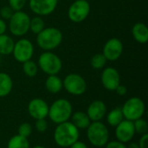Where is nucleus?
<instances>
[{
	"label": "nucleus",
	"instance_id": "f257e3e1",
	"mask_svg": "<svg viewBox=\"0 0 148 148\" xmlns=\"http://www.w3.org/2000/svg\"><path fill=\"white\" fill-rule=\"evenodd\" d=\"M80 132L70 121L58 124L54 132V140L61 147H69L79 140Z\"/></svg>",
	"mask_w": 148,
	"mask_h": 148
},
{
	"label": "nucleus",
	"instance_id": "f03ea898",
	"mask_svg": "<svg viewBox=\"0 0 148 148\" xmlns=\"http://www.w3.org/2000/svg\"><path fill=\"white\" fill-rule=\"evenodd\" d=\"M62 33L60 29L55 27H48L36 35V42L44 51H51L62 43Z\"/></svg>",
	"mask_w": 148,
	"mask_h": 148
},
{
	"label": "nucleus",
	"instance_id": "7ed1b4c3",
	"mask_svg": "<svg viewBox=\"0 0 148 148\" xmlns=\"http://www.w3.org/2000/svg\"><path fill=\"white\" fill-rule=\"evenodd\" d=\"M72 114V104L66 99H58L55 101L49 108L48 116L51 121L58 125L69 121Z\"/></svg>",
	"mask_w": 148,
	"mask_h": 148
},
{
	"label": "nucleus",
	"instance_id": "20e7f679",
	"mask_svg": "<svg viewBox=\"0 0 148 148\" xmlns=\"http://www.w3.org/2000/svg\"><path fill=\"white\" fill-rule=\"evenodd\" d=\"M87 137L91 145L95 147H102L108 142L109 132L101 121H93L87 128Z\"/></svg>",
	"mask_w": 148,
	"mask_h": 148
},
{
	"label": "nucleus",
	"instance_id": "39448f33",
	"mask_svg": "<svg viewBox=\"0 0 148 148\" xmlns=\"http://www.w3.org/2000/svg\"><path fill=\"white\" fill-rule=\"evenodd\" d=\"M38 66L48 75H57L62 68V60L51 51H44L38 58Z\"/></svg>",
	"mask_w": 148,
	"mask_h": 148
},
{
	"label": "nucleus",
	"instance_id": "423d86ee",
	"mask_svg": "<svg viewBox=\"0 0 148 148\" xmlns=\"http://www.w3.org/2000/svg\"><path fill=\"white\" fill-rule=\"evenodd\" d=\"M145 103L139 97L129 98L121 108L124 119L130 121H134L140 118H142L145 114Z\"/></svg>",
	"mask_w": 148,
	"mask_h": 148
},
{
	"label": "nucleus",
	"instance_id": "0eeeda50",
	"mask_svg": "<svg viewBox=\"0 0 148 148\" xmlns=\"http://www.w3.org/2000/svg\"><path fill=\"white\" fill-rule=\"evenodd\" d=\"M9 28L10 33L15 36H23L29 30V16L20 10L14 11L11 17L9 19Z\"/></svg>",
	"mask_w": 148,
	"mask_h": 148
},
{
	"label": "nucleus",
	"instance_id": "6e6552de",
	"mask_svg": "<svg viewBox=\"0 0 148 148\" xmlns=\"http://www.w3.org/2000/svg\"><path fill=\"white\" fill-rule=\"evenodd\" d=\"M65 90L72 95H82L87 90L85 79L78 74H69L62 81Z\"/></svg>",
	"mask_w": 148,
	"mask_h": 148
},
{
	"label": "nucleus",
	"instance_id": "1a4fd4ad",
	"mask_svg": "<svg viewBox=\"0 0 148 148\" xmlns=\"http://www.w3.org/2000/svg\"><path fill=\"white\" fill-rule=\"evenodd\" d=\"M90 13V4L87 0H75L68 10V16L73 23L83 22Z\"/></svg>",
	"mask_w": 148,
	"mask_h": 148
},
{
	"label": "nucleus",
	"instance_id": "9d476101",
	"mask_svg": "<svg viewBox=\"0 0 148 148\" xmlns=\"http://www.w3.org/2000/svg\"><path fill=\"white\" fill-rule=\"evenodd\" d=\"M34 54V46L32 42L26 38L18 40L14 44L12 55L16 61L23 63L29 60H31Z\"/></svg>",
	"mask_w": 148,
	"mask_h": 148
},
{
	"label": "nucleus",
	"instance_id": "9b49d317",
	"mask_svg": "<svg viewBox=\"0 0 148 148\" xmlns=\"http://www.w3.org/2000/svg\"><path fill=\"white\" fill-rule=\"evenodd\" d=\"M58 0H29L30 10L39 16H49L54 12Z\"/></svg>",
	"mask_w": 148,
	"mask_h": 148
},
{
	"label": "nucleus",
	"instance_id": "f8f14e48",
	"mask_svg": "<svg viewBox=\"0 0 148 148\" xmlns=\"http://www.w3.org/2000/svg\"><path fill=\"white\" fill-rule=\"evenodd\" d=\"M123 52V44L119 38H111L106 42L103 47L102 54L106 57L107 61L118 60Z\"/></svg>",
	"mask_w": 148,
	"mask_h": 148
},
{
	"label": "nucleus",
	"instance_id": "ddd939ff",
	"mask_svg": "<svg viewBox=\"0 0 148 148\" xmlns=\"http://www.w3.org/2000/svg\"><path fill=\"white\" fill-rule=\"evenodd\" d=\"M101 80L103 87L108 91H114L121 84V75L118 70L112 67H108L103 69Z\"/></svg>",
	"mask_w": 148,
	"mask_h": 148
},
{
	"label": "nucleus",
	"instance_id": "4468645a",
	"mask_svg": "<svg viewBox=\"0 0 148 148\" xmlns=\"http://www.w3.org/2000/svg\"><path fill=\"white\" fill-rule=\"evenodd\" d=\"M49 105L41 98L32 99L28 104V113L35 120L45 119L49 114Z\"/></svg>",
	"mask_w": 148,
	"mask_h": 148
},
{
	"label": "nucleus",
	"instance_id": "2eb2a0df",
	"mask_svg": "<svg viewBox=\"0 0 148 148\" xmlns=\"http://www.w3.org/2000/svg\"><path fill=\"white\" fill-rule=\"evenodd\" d=\"M115 127V136L117 138V140L122 143H127L131 141L135 135V130L133 121L123 120Z\"/></svg>",
	"mask_w": 148,
	"mask_h": 148
},
{
	"label": "nucleus",
	"instance_id": "dca6fc26",
	"mask_svg": "<svg viewBox=\"0 0 148 148\" xmlns=\"http://www.w3.org/2000/svg\"><path fill=\"white\" fill-rule=\"evenodd\" d=\"M86 114L91 121H101L107 114V106L104 101L95 100L89 104Z\"/></svg>",
	"mask_w": 148,
	"mask_h": 148
},
{
	"label": "nucleus",
	"instance_id": "f3484780",
	"mask_svg": "<svg viewBox=\"0 0 148 148\" xmlns=\"http://www.w3.org/2000/svg\"><path fill=\"white\" fill-rule=\"evenodd\" d=\"M132 35L139 43H147L148 41V29L147 25L143 23H135L132 28Z\"/></svg>",
	"mask_w": 148,
	"mask_h": 148
},
{
	"label": "nucleus",
	"instance_id": "a211bd4d",
	"mask_svg": "<svg viewBox=\"0 0 148 148\" xmlns=\"http://www.w3.org/2000/svg\"><path fill=\"white\" fill-rule=\"evenodd\" d=\"M71 123L79 130L80 129H87L90 125L91 121L88 118V114L82 111H77L71 115Z\"/></svg>",
	"mask_w": 148,
	"mask_h": 148
},
{
	"label": "nucleus",
	"instance_id": "6ab92c4d",
	"mask_svg": "<svg viewBox=\"0 0 148 148\" xmlns=\"http://www.w3.org/2000/svg\"><path fill=\"white\" fill-rule=\"evenodd\" d=\"M13 88V82L10 75L0 72V97L9 95Z\"/></svg>",
	"mask_w": 148,
	"mask_h": 148
},
{
	"label": "nucleus",
	"instance_id": "aec40b11",
	"mask_svg": "<svg viewBox=\"0 0 148 148\" xmlns=\"http://www.w3.org/2000/svg\"><path fill=\"white\" fill-rule=\"evenodd\" d=\"M45 88L50 94H57L63 88L62 81L56 75H49L45 82Z\"/></svg>",
	"mask_w": 148,
	"mask_h": 148
},
{
	"label": "nucleus",
	"instance_id": "412c9836",
	"mask_svg": "<svg viewBox=\"0 0 148 148\" xmlns=\"http://www.w3.org/2000/svg\"><path fill=\"white\" fill-rule=\"evenodd\" d=\"M14 41L8 35H0V56H8L12 54L14 48Z\"/></svg>",
	"mask_w": 148,
	"mask_h": 148
},
{
	"label": "nucleus",
	"instance_id": "4be33fe9",
	"mask_svg": "<svg viewBox=\"0 0 148 148\" xmlns=\"http://www.w3.org/2000/svg\"><path fill=\"white\" fill-rule=\"evenodd\" d=\"M123 120H124V116L121 111V108L120 107L114 108L107 114V122L111 127L118 126Z\"/></svg>",
	"mask_w": 148,
	"mask_h": 148
},
{
	"label": "nucleus",
	"instance_id": "5701e85b",
	"mask_svg": "<svg viewBox=\"0 0 148 148\" xmlns=\"http://www.w3.org/2000/svg\"><path fill=\"white\" fill-rule=\"evenodd\" d=\"M7 148H29V143L27 138L17 134L9 140Z\"/></svg>",
	"mask_w": 148,
	"mask_h": 148
},
{
	"label": "nucleus",
	"instance_id": "b1692460",
	"mask_svg": "<svg viewBox=\"0 0 148 148\" xmlns=\"http://www.w3.org/2000/svg\"><path fill=\"white\" fill-rule=\"evenodd\" d=\"M44 28H45V23H44L43 19L41 16H34L33 18L30 19V22H29V29L31 30L32 33L37 35Z\"/></svg>",
	"mask_w": 148,
	"mask_h": 148
},
{
	"label": "nucleus",
	"instance_id": "393cba45",
	"mask_svg": "<svg viewBox=\"0 0 148 148\" xmlns=\"http://www.w3.org/2000/svg\"><path fill=\"white\" fill-rule=\"evenodd\" d=\"M23 71L27 76L35 77L38 72V66L34 61L29 60L23 63Z\"/></svg>",
	"mask_w": 148,
	"mask_h": 148
},
{
	"label": "nucleus",
	"instance_id": "a878e982",
	"mask_svg": "<svg viewBox=\"0 0 148 148\" xmlns=\"http://www.w3.org/2000/svg\"><path fill=\"white\" fill-rule=\"evenodd\" d=\"M107 63V59L106 57L103 56L102 53H97L95 56H93V57L91 58L90 61V64L91 67L95 69H101L105 67Z\"/></svg>",
	"mask_w": 148,
	"mask_h": 148
},
{
	"label": "nucleus",
	"instance_id": "bb28decb",
	"mask_svg": "<svg viewBox=\"0 0 148 148\" xmlns=\"http://www.w3.org/2000/svg\"><path fill=\"white\" fill-rule=\"evenodd\" d=\"M133 122H134V126L135 134H139L140 135L147 134L148 124L146 120L140 118V119H138Z\"/></svg>",
	"mask_w": 148,
	"mask_h": 148
},
{
	"label": "nucleus",
	"instance_id": "cd10ccee",
	"mask_svg": "<svg viewBox=\"0 0 148 148\" xmlns=\"http://www.w3.org/2000/svg\"><path fill=\"white\" fill-rule=\"evenodd\" d=\"M17 133H18L17 134L18 135L28 139L30 136V134H32V127L29 123H27V122L22 123L18 127Z\"/></svg>",
	"mask_w": 148,
	"mask_h": 148
},
{
	"label": "nucleus",
	"instance_id": "c85d7f7f",
	"mask_svg": "<svg viewBox=\"0 0 148 148\" xmlns=\"http://www.w3.org/2000/svg\"><path fill=\"white\" fill-rule=\"evenodd\" d=\"M26 0H9V6L13 11H20L25 6Z\"/></svg>",
	"mask_w": 148,
	"mask_h": 148
},
{
	"label": "nucleus",
	"instance_id": "c756f323",
	"mask_svg": "<svg viewBox=\"0 0 148 148\" xmlns=\"http://www.w3.org/2000/svg\"><path fill=\"white\" fill-rule=\"evenodd\" d=\"M35 127L39 133H44L48 129V122L45 119L36 120Z\"/></svg>",
	"mask_w": 148,
	"mask_h": 148
},
{
	"label": "nucleus",
	"instance_id": "7c9ffc66",
	"mask_svg": "<svg viewBox=\"0 0 148 148\" xmlns=\"http://www.w3.org/2000/svg\"><path fill=\"white\" fill-rule=\"evenodd\" d=\"M13 13H14V11L10 6H3L0 10V16H1L2 19L9 20L11 17V16L13 15Z\"/></svg>",
	"mask_w": 148,
	"mask_h": 148
},
{
	"label": "nucleus",
	"instance_id": "2f4dec72",
	"mask_svg": "<svg viewBox=\"0 0 148 148\" xmlns=\"http://www.w3.org/2000/svg\"><path fill=\"white\" fill-rule=\"evenodd\" d=\"M106 148H127L125 143H122L119 140H113L106 144Z\"/></svg>",
	"mask_w": 148,
	"mask_h": 148
},
{
	"label": "nucleus",
	"instance_id": "473e14b6",
	"mask_svg": "<svg viewBox=\"0 0 148 148\" xmlns=\"http://www.w3.org/2000/svg\"><path fill=\"white\" fill-rule=\"evenodd\" d=\"M148 143V134H143L141 135L139 142H138V145H139V147L140 148H148L147 146Z\"/></svg>",
	"mask_w": 148,
	"mask_h": 148
},
{
	"label": "nucleus",
	"instance_id": "72a5a7b5",
	"mask_svg": "<svg viewBox=\"0 0 148 148\" xmlns=\"http://www.w3.org/2000/svg\"><path fill=\"white\" fill-rule=\"evenodd\" d=\"M114 91H115L119 95L123 96V95H125L127 93V88H126V86L120 84V85L116 88V89H115Z\"/></svg>",
	"mask_w": 148,
	"mask_h": 148
},
{
	"label": "nucleus",
	"instance_id": "f704fd0d",
	"mask_svg": "<svg viewBox=\"0 0 148 148\" xmlns=\"http://www.w3.org/2000/svg\"><path fill=\"white\" fill-rule=\"evenodd\" d=\"M70 148H88L87 145L84 143V142H82V141H79L77 140L76 142H75L73 145H71Z\"/></svg>",
	"mask_w": 148,
	"mask_h": 148
},
{
	"label": "nucleus",
	"instance_id": "c9c22d12",
	"mask_svg": "<svg viewBox=\"0 0 148 148\" xmlns=\"http://www.w3.org/2000/svg\"><path fill=\"white\" fill-rule=\"evenodd\" d=\"M6 29H7V25H6L4 20L0 18V35L4 34L6 31Z\"/></svg>",
	"mask_w": 148,
	"mask_h": 148
},
{
	"label": "nucleus",
	"instance_id": "e433bc0d",
	"mask_svg": "<svg viewBox=\"0 0 148 148\" xmlns=\"http://www.w3.org/2000/svg\"><path fill=\"white\" fill-rule=\"evenodd\" d=\"M127 148H140V147H139L138 143H134V142H133V143L129 144V145H128V147H127Z\"/></svg>",
	"mask_w": 148,
	"mask_h": 148
},
{
	"label": "nucleus",
	"instance_id": "4c0bfd02",
	"mask_svg": "<svg viewBox=\"0 0 148 148\" xmlns=\"http://www.w3.org/2000/svg\"><path fill=\"white\" fill-rule=\"evenodd\" d=\"M33 148H46L45 147H43V146H36V147H34Z\"/></svg>",
	"mask_w": 148,
	"mask_h": 148
}]
</instances>
